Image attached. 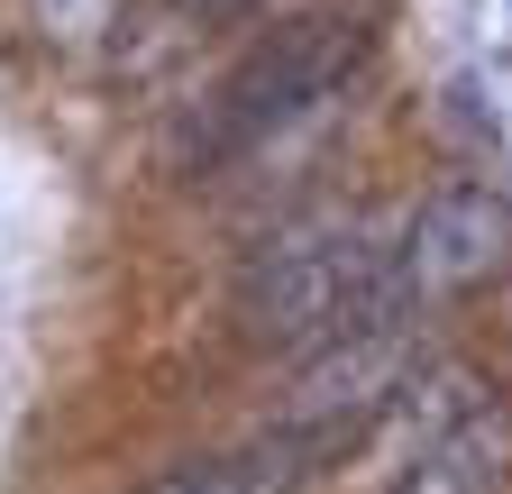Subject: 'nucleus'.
I'll return each mask as SVG.
<instances>
[{"label":"nucleus","instance_id":"obj_1","mask_svg":"<svg viewBox=\"0 0 512 494\" xmlns=\"http://www.w3.org/2000/svg\"><path fill=\"white\" fill-rule=\"evenodd\" d=\"M384 266H394V238H384L366 211L275 220L266 238L247 247L238 284H229V321H238L247 348L311 357L320 339H339L348 321H366L375 302H394Z\"/></svg>","mask_w":512,"mask_h":494},{"label":"nucleus","instance_id":"obj_2","mask_svg":"<svg viewBox=\"0 0 512 494\" xmlns=\"http://www.w3.org/2000/svg\"><path fill=\"white\" fill-rule=\"evenodd\" d=\"M366 37H375V28H366L357 10H302V19H284V28H266V37H256L238 65L202 92V110L174 119L165 165H174V174H220L229 156H247V147H266L275 129L311 119L320 101L357 74Z\"/></svg>","mask_w":512,"mask_h":494},{"label":"nucleus","instance_id":"obj_3","mask_svg":"<svg viewBox=\"0 0 512 494\" xmlns=\"http://www.w3.org/2000/svg\"><path fill=\"white\" fill-rule=\"evenodd\" d=\"M403 376H412V302H375L366 321H348L339 339H320L302 357L275 430H293V440H311V449H339L403 394Z\"/></svg>","mask_w":512,"mask_h":494},{"label":"nucleus","instance_id":"obj_4","mask_svg":"<svg viewBox=\"0 0 512 494\" xmlns=\"http://www.w3.org/2000/svg\"><path fill=\"white\" fill-rule=\"evenodd\" d=\"M512 266V202L494 193V183H439V193H421L394 229V266H384V284H394V302H448V293H476Z\"/></svg>","mask_w":512,"mask_h":494},{"label":"nucleus","instance_id":"obj_5","mask_svg":"<svg viewBox=\"0 0 512 494\" xmlns=\"http://www.w3.org/2000/svg\"><path fill=\"white\" fill-rule=\"evenodd\" d=\"M320 458H330V449L293 440V430H266V440H247V449H202V458H174L147 494H302V485L320 476Z\"/></svg>","mask_w":512,"mask_h":494},{"label":"nucleus","instance_id":"obj_6","mask_svg":"<svg viewBox=\"0 0 512 494\" xmlns=\"http://www.w3.org/2000/svg\"><path fill=\"white\" fill-rule=\"evenodd\" d=\"M503 449H512V421H503V403L485 394L458 430H439V440L403 467V485H394V494H494Z\"/></svg>","mask_w":512,"mask_h":494},{"label":"nucleus","instance_id":"obj_7","mask_svg":"<svg viewBox=\"0 0 512 494\" xmlns=\"http://www.w3.org/2000/svg\"><path fill=\"white\" fill-rule=\"evenodd\" d=\"M174 10L192 28H229V19H256V10H275V0H174Z\"/></svg>","mask_w":512,"mask_h":494}]
</instances>
